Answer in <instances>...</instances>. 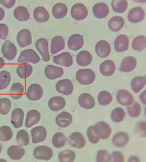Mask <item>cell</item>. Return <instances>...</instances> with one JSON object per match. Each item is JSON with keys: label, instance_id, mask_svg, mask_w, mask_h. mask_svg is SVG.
Listing matches in <instances>:
<instances>
[{"label": "cell", "instance_id": "cell-1", "mask_svg": "<svg viewBox=\"0 0 146 162\" xmlns=\"http://www.w3.org/2000/svg\"><path fill=\"white\" fill-rule=\"evenodd\" d=\"M95 78V72L89 69H79L76 74L77 81L83 85H89L92 83Z\"/></svg>", "mask_w": 146, "mask_h": 162}, {"label": "cell", "instance_id": "cell-2", "mask_svg": "<svg viewBox=\"0 0 146 162\" xmlns=\"http://www.w3.org/2000/svg\"><path fill=\"white\" fill-rule=\"evenodd\" d=\"M95 134L100 138L105 139L109 137L112 129L109 125L104 121H99L93 125Z\"/></svg>", "mask_w": 146, "mask_h": 162}, {"label": "cell", "instance_id": "cell-3", "mask_svg": "<svg viewBox=\"0 0 146 162\" xmlns=\"http://www.w3.org/2000/svg\"><path fill=\"white\" fill-rule=\"evenodd\" d=\"M40 61V58L38 54L33 50L29 49L22 51L20 54L17 61L19 63L26 61L36 64Z\"/></svg>", "mask_w": 146, "mask_h": 162}, {"label": "cell", "instance_id": "cell-4", "mask_svg": "<svg viewBox=\"0 0 146 162\" xmlns=\"http://www.w3.org/2000/svg\"><path fill=\"white\" fill-rule=\"evenodd\" d=\"M33 154L36 159L49 160L52 157L53 152L50 147L42 145L36 147L33 151Z\"/></svg>", "mask_w": 146, "mask_h": 162}, {"label": "cell", "instance_id": "cell-5", "mask_svg": "<svg viewBox=\"0 0 146 162\" xmlns=\"http://www.w3.org/2000/svg\"><path fill=\"white\" fill-rule=\"evenodd\" d=\"M88 11L86 6L82 3L74 4L71 10L72 17L77 20H81L85 19L87 17Z\"/></svg>", "mask_w": 146, "mask_h": 162}, {"label": "cell", "instance_id": "cell-6", "mask_svg": "<svg viewBox=\"0 0 146 162\" xmlns=\"http://www.w3.org/2000/svg\"><path fill=\"white\" fill-rule=\"evenodd\" d=\"M35 46L36 49L41 55L44 62H47L50 60L48 50V42L45 38H41L36 41Z\"/></svg>", "mask_w": 146, "mask_h": 162}, {"label": "cell", "instance_id": "cell-7", "mask_svg": "<svg viewBox=\"0 0 146 162\" xmlns=\"http://www.w3.org/2000/svg\"><path fill=\"white\" fill-rule=\"evenodd\" d=\"M43 94V89L38 84H31L28 87L26 92V96L32 101H37L40 99Z\"/></svg>", "mask_w": 146, "mask_h": 162}, {"label": "cell", "instance_id": "cell-8", "mask_svg": "<svg viewBox=\"0 0 146 162\" xmlns=\"http://www.w3.org/2000/svg\"><path fill=\"white\" fill-rule=\"evenodd\" d=\"M117 101L123 106H128L132 104L134 98L132 94L126 89H122L119 90L116 94Z\"/></svg>", "mask_w": 146, "mask_h": 162}, {"label": "cell", "instance_id": "cell-9", "mask_svg": "<svg viewBox=\"0 0 146 162\" xmlns=\"http://www.w3.org/2000/svg\"><path fill=\"white\" fill-rule=\"evenodd\" d=\"M2 52L3 55L7 60H11L15 57L17 49L13 43L8 40H6L2 46Z\"/></svg>", "mask_w": 146, "mask_h": 162}, {"label": "cell", "instance_id": "cell-10", "mask_svg": "<svg viewBox=\"0 0 146 162\" xmlns=\"http://www.w3.org/2000/svg\"><path fill=\"white\" fill-rule=\"evenodd\" d=\"M55 89L58 92L66 96L72 92L73 87L72 82L68 79L59 80L55 85Z\"/></svg>", "mask_w": 146, "mask_h": 162}, {"label": "cell", "instance_id": "cell-11", "mask_svg": "<svg viewBox=\"0 0 146 162\" xmlns=\"http://www.w3.org/2000/svg\"><path fill=\"white\" fill-rule=\"evenodd\" d=\"M145 12L140 6L135 7L131 9L127 15L128 21L132 23H138L141 21L144 18Z\"/></svg>", "mask_w": 146, "mask_h": 162}, {"label": "cell", "instance_id": "cell-12", "mask_svg": "<svg viewBox=\"0 0 146 162\" xmlns=\"http://www.w3.org/2000/svg\"><path fill=\"white\" fill-rule=\"evenodd\" d=\"M68 143L70 146L80 149L85 146L86 141L81 133L76 132L72 133L69 136Z\"/></svg>", "mask_w": 146, "mask_h": 162}, {"label": "cell", "instance_id": "cell-13", "mask_svg": "<svg viewBox=\"0 0 146 162\" xmlns=\"http://www.w3.org/2000/svg\"><path fill=\"white\" fill-rule=\"evenodd\" d=\"M64 73L62 68L49 65L44 70V74L46 77L51 80H54L62 76Z\"/></svg>", "mask_w": 146, "mask_h": 162}, {"label": "cell", "instance_id": "cell-14", "mask_svg": "<svg viewBox=\"0 0 146 162\" xmlns=\"http://www.w3.org/2000/svg\"><path fill=\"white\" fill-rule=\"evenodd\" d=\"M17 42L21 47H24L31 44L32 38L31 32L27 29L20 30L17 35Z\"/></svg>", "mask_w": 146, "mask_h": 162}, {"label": "cell", "instance_id": "cell-15", "mask_svg": "<svg viewBox=\"0 0 146 162\" xmlns=\"http://www.w3.org/2000/svg\"><path fill=\"white\" fill-rule=\"evenodd\" d=\"M53 62L55 64L66 67L71 66L73 63L72 56L69 52H63L54 56Z\"/></svg>", "mask_w": 146, "mask_h": 162}, {"label": "cell", "instance_id": "cell-16", "mask_svg": "<svg viewBox=\"0 0 146 162\" xmlns=\"http://www.w3.org/2000/svg\"><path fill=\"white\" fill-rule=\"evenodd\" d=\"M32 142L37 143L44 141L46 136V128L42 126L36 127L31 130Z\"/></svg>", "mask_w": 146, "mask_h": 162}, {"label": "cell", "instance_id": "cell-17", "mask_svg": "<svg viewBox=\"0 0 146 162\" xmlns=\"http://www.w3.org/2000/svg\"><path fill=\"white\" fill-rule=\"evenodd\" d=\"M95 50L97 55L100 57L105 58L110 54L111 47L107 41L100 40L96 43Z\"/></svg>", "mask_w": 146, "mask_h": 162}, {"label": "cell", "instance_id": "cell-18", "mask_svg": "<svg viewBox=\"0 0 146 162\" xmlns=\"http://www.w3.org/2000/svg\"><path fill=\"white\" fill-rule=\"evenodd\" d=\"M84 43L83 37L79 34H74L69 38L68 42V46L70 50L76 51L81 48Z\"/></svg>", "mask_w": 146, "mask_h": 162}, {"label": "cell", "instance_id": "cell-19", "mask_svg": "<svg viewBox=\"0 0 146 162\" xmlns=\"http://www.w3.org/2000/svg\"><path fill=\"white\" fill-rule=\"evenodd\" d=\"M92 11L93 15L96 18L102 19L107 16L109 10L108 6L106 3L100 2L93 6Z\"/></svg>", "mask_w": 146, "mask_h": 162}, {"label": "cell", "instance_id": "cell-20", "mask_svg": "<svg viewBox=\"0 0 146 162\" xmlns=\"http://www.w3.org/2000/svg\"><path fill=\"white\" fill-rule=\"evenodd\" d=\"M24 116V113L21 108H16L13 110L11 121L15 128H17L22 126Z\"/></svg>", "mask_w": 146, "mask_h": 162}, {"label": "cell", "instance_id": "cell-21", "mask_svg": "<svg viewBox=\"0 0 146 162\" xmlns=\"http://www.w3.org/2000/svg\"><path fill=\"white\" fill-rule=\"evenodd\" d=\"M78 102L80 106L85 109H92L95 106L94 98L88 93H84L81 94L78 98Z\"/></svg>", "mask_w": 146, "mask_h": 162}, {"label": "cell", "instance_id": "cell-22", "mask_svg": "<svg viewBox=\"0 0 146 162\" xmlns=\"http://www.w3.org/2000/svg\"><path fill=\"white\" fill-rule=\"evenodd\" d=\"M7 153L10 159L18 160L23 157L25 153V151L20 145H12L8 148Z\"/></svg>", "mask_w": 146, "mask_h": 162}, {"label": "cell", "instance_id": "cell-23", "mask_svg": "<svg viewBox=\"0 0 146 162\" xmlns=\"http://www.w3.org/2000/svg\"><path fill=\"white\" fill-rule=\"evenodd\" d=\"M129 139V137L127 133L124 132H119L114 135L112 142L115 146L122 147L128 143Z\"/></svg>", "mask_w": 146, "mask_h": 162}, {"label": "cell", "instance_id": "cell-24", "mask_svg": "<svg viewBox=\"0 0 146 162\" xmlns=\"http://www.w3.org/2000/svg\"><path fill=\"white\" fill-rule=\"evenodd\" d=\"M129 39L125 34H121L117 36L114 42V47L116 51L122 52L126 51L128 48Z\"/></svg>", "mask_w": 146, "mask_h": 162}, {"label": "cell", "instance_id": "cell-25", "mask_svg": "<svg viewBox=\"0 0 146 162\" xmlns=\"http://www.w3.org/2000/svg\"><path fill=\"white\" fill-rule=\"evenodd\" d=\"M66 101L62 97L55 96L50 99L48 106L50 109L53 111H57L62 110L65 107Z\"/></svg>", "mask_w": 146, "mask_h": 162}, {"label": "cell", "instance_id": "cell-26", "mask_svg": "<svg viewBox=\"0 0 146 162\" xmlns=\"http://www.w3.org/2000/svg\"><path fill=\"white\" fill-rule=\"evenodd\" d=\"M136 64L137 61L134 57L131 56L126 57L121 62L119 70L126 72L131 71L135 68Z\"/></svg>", "mask_w": 146, "mask_h": 162}, {"label": "cell", "instance_id": "cell-27", "mask_svg": "<svg viewBox=\"0 0 146 162\" xmlns=\"http://www.w3.org/2000/svg\"><path fill=\"white\" fill-rule=\"evenodd\" d=\"M41 119V115L36 110H31L27 113L25 122V126L30 128L37 124Z\"/></svg>", "mask_w": 146, "mask_h": 162}, {"label": "cell", "instance_id": "cell-28", "mask_svg": "<svg viewBox=\"0 0 146 162\" xmlns=\"http://www.w3.org/2000/svg\"><path fill=\"white\" fill-rule=\"evenodd\" d=\"M55 121L56 124L62 128H65L70 125L72 121V116L69 113L62 112L56 116Z\"/></svg>", "mask_w": 146, "mask_h": 162}, {"label": "cell", "instance_id": "cell-29", "mask_svg": "<svg viewBox=\"0 0 146 162\" xmlns=\"http://www.w3.org/2000/svg\"><path fill=\"white\" fill-rule=\"evenodd\" d=\"M115 65L114 61L111 60H107L102 62L99 67L101 73L104 76H109L114 73Z\"/></svg>", "mask_w": 146, "mask_h": 162}, {"label": "cell", "instance_id": "cell-30", "mask_svg": "<svg viewBox=\"0 0 146 162\" xmlns=\"http://www.w3.org/2000/svg\"><path fill=\"white\" fill-rule=\"evenodd\" d=\"M33 16L35 20L38 23L46 22L50 16L46 9L42 6H38L35 8L33 11Z\"/></svg>", "mask_w": 146, "mask_h": 162}, {"label": "cell", "instance_id": "cell-31", "mask_svg": "<svg viewBox=\"0 0 146 162\" xmlns=\"http://www.w3.org/2000/svg\"><path fill=\"white\" fill-rule=\"evenodd\" d=\"M64 47V40L62 36H56L52 38L51 44V52L52 54L59 52Z\"/></svg>", "mask_w": 146, "mask_h": 162}, {"label": "cell", "instance_id": "cell-32", "mask_svg": "<svg viewBox=\"0 0 146 162\" xmlns=\"http://www.w3.org/2000/svg\"><path fill=\"white\" fill-rule=\"evenodd\" d=\"M92 60L91 54L87 51L83 50L77 54L76 61L80 66H85L89 65L91 63Z\"/></svg>", "mask_w": 146, "mask_h": 162}, {"label": "cell", "instance_id": "cell-33", "mask_svg": "<svg viewBox=\"0 0 146 162\" xmlns=\"http://www.w3.org/2000/svg\"><path fill=\"white\" fill-rule=\"evenodd\" d=\"M33 70L32 65L25 62L18 65L16 70V72L20 78L25 79L28 78L31 75Z\"/></svg>", "mask_w": 146, "mask_h": 162}, {"label": "cell", "instance_id": "cell-34", "mask_svg": "<svg viewBox=\"0 0 146 162\" xmlns=\"http://www.w3.org/2000/svg\"><path fill=\"white\" fill-rule=\"evenodd\" d=\"M67 7L62 2H58L53 7L52 13L53 16L57 19H61L65 17L67 15Z\"/></svg>", "mask_w": 146, "mask_h": 162}, {"label": "cell", "instance_id": "cell-35", "mask_svg": "<svg viewBox=\"0 0 146 162\" xmlns=\"http://www.w3.org/2000/svg\"><path fill=\"white\" fill-rule=\"evenodd\" d=\"M124 20L121 16H115L111 18L108 22L109 29L114 32L119 31L123 26Z\"/></svg>", "mask_w": 146, "mask_h": 162}, {"label": "cell", "instance_id": "cell-36", "mask_svg": "<svg viewBox=\"0 0 146 162\" xmlns=\"http://www.w3.org/2000/svg\"><path fill=\"white\" fill-rule=\"evenodd\" d=\"M146 77L137 76L134 78L131 82V87L133 91L136 93L139 92L144 87L146 83Z\"/></svg>", "mask_w": 146, "mask_h": 162}, {"label": "cell", "instance_id": "cell-37", "mask_svg": "<svg viewBox=\"0 0 146 162\" xmlns=\"http://www.w3.org/2000/svg\"><path fill=\"white\" fill-rule=\"evenodd\" d=\"M13 15L16 20L20 22L28 20L30 16L27 9L22 6L16 7L14 11Z\"/></svg>", "mask_w": 146, "mask_h": 162}, {"label": "cell", "instance_id": "cell-38", "mask_svg": "<svg viewBox=\"0 0 146 162\" xmlns=\"http://www.w3.org/2000/svg\"><path fill=\"white\" fill-rule=\"evenodd\" d=\"M24 91L23 85L19 82H16L12 85L10 90L9 94L13 99L18 100L21 97Z\"/></svg>", "mask_w": 146, "mask_h": 162}, {"label": "cell", "instance_id": "cell-39", "mask_svg": "<svg viewBox=\"0 0 146 162\" xmlns=\"http://www.w3.org/2000/svg\"><path fill=\"white\" fill-rule=\"evenodd\" d=\"M146 46V38L143 35H139L135 37L132 43V48L137 51H143L145 48Z\"/></svg>", "mask_w": 146, "mask_h": 162}, {"label": "cell", "instance_id": "cell-40", "mask_svg": "<svg viewBox=\"0 0 146 162\" xmlns=\"http://www.w3.org/2000/svg\"><path fill=\"white\" fill-rule=\"evenodd\" d=\"M67 140V137L64 134L58 132L55 133L53 136L52 142L54 147L59 148L64 146Z\"/></svg>", "mask_w": 146, "mask_h": 162}, {"label": "cell", "instance_id": "cell-41", "mask_svg": "<svg viewBox=\"0 0 146 162\" xmlns=\"http://www.w3.org/2000/svg\"><path fill=\"white\" fill-rule=\"evenodd\" d=\"M76 156L74 151L66 149L60 152L58 155V160L61 162H72L74 161Z\"/></svg>", "mask_w": 146, "mask_h": 162}, {"label": "cell", "instance_id": "cell-42", "mask_svg": "<svg viewBox=\"0 0 146 162\" xmlns=\"http://www.w3.org/2000/svg\"><path fill=\"white\" fill-rule=\"evenodd\" d=\"M113 11L117 13H122L126 11L128 6L126 0H113L111 4Z\"/></svg>", "mask_w": 146, "mask_h": 162}, {"label": "cell", "instance_id": "cell-43", "mask_svg": "<svg viewBox=\"0 0 146 162\" xmlns=\"http://www.w3.org/2000/svg\"><path fill=\"white\" fill-rule=\"evenodd\" d=\"M17 144L21 146H25L29 142V137L28 133L24 129L19 131L16 135Z\"/></svg>", "mask_w": 146, "mask_h": 162}, {"label": "cell", "instance_id": "cell-44", "mask_svg": "<svg viewBox=\"0 0 146 162\" xmlns=\"http://www.w3.org/2000/svg\"><path fill=\"white\" fill-rule=\"evenodd\" d=\"M99 103L102 106H106L109 104L113 100V97L108 91L103 90L100 92L98 96Z\"/></svg>", "mask_w": 146, "mask_h": 162}, {"label": "cell", "instance_id": "cell-45", "mask_svg": "<svg viewBox=\"0 0 146 162\" xmlns=\"http://www.w3.org/2000/svg\"><path fill=\"white\" fill-rule=\"evenodd\" d=\"M125 115V112L123 108L117 107L112 111L111 117L114 122L118 123L123 120Z\"/></svg>", "mask_w": 146, "mask_h": 162}, {"label": "cell", "instance_id": "cell-46", "mask_svg": "<svg viewBox=\"0 0 146 162\" xmlns=\"http://www.w3.org/2000/svg\"><path fill=\"white\" fill-rule=\"evenodd\" d=\"M13 134V132L9 126L4 125L0 127V141H8L12 138Z\"/></svg>", "mask_w": 146, "mask_h": 162}, {"label": "cell", "instance_id": "cell-47", "mask_svg": "<svg viewBox=\"0 0 146 162\" xmlns=\"http://www.w3.org/2000/svg\"><path fill=\"white\" fill-rule=\"evenodd\" d=\"M11 75L7 71L3 70L0 72V90L6 88L11 81Z\"/></svg>", "mask_w": 146, "mask_h": 162}, {"label": "cell", "instance_id": "cell-48", "mask_svg": "<svg viewBox=\"0 0 146 162\" xmlns=\"http://www.w3.org/2000/svg\"><path fill=\"white\" fill-rule=\"evenodd\" d=\"M11 107L10 100L6 97L0 99V114L6 115L9 113Z\"/></svg>", "mask_w": 146, "mask_h": 162}, {"label": "cell", "instance_id": "cell-49", "mask_svg": "<svg viewBox=\"0 0 146 162\" xmlns=\"http://www.w3.org/2000/svg\"><path fill=\"white\" fill-rule=\"evenodd\" d=\"M127 109L129 115L131 117L139 116L141 112V107L137 102H135L131 106H128Z\"/></svg>", "mask_w": 146, "mask_h": 162}, {"label": "cell", "instance_id": "cell-50", "mask_svg": "<svg viewBox=\"0 0 146 162\" xmlns=\"http://www.w3.org/2000/svg\"><path fill=\"white\" fill-rule=\"evenodd\" d=\"M111 160V155L107 150H101L98 151L96 157L97 162H110Z\"/></svg>", "mask_w": 146, "mask_h": 162}, {"label": "cell", "instance_id": "cell-51", "mask_svg": "<svg viewBox=\"0 0 146 162\" xmlns=\"http://www.w3.org/2000/svg\"><path fill=\"white\" fill-rule=\"evenodd\" d=\"M87 134L90 141L92 143H96L100 138L94 133L93 125L89 127L87 130Z\"/></svg>", "mask_w": 146, "mask_h": 162}, {"label": "cell", "instance_id": "cell-52", "mask_svg": "<svg viewBox=\"0 0 146 162\" xmlns=\"http://www.w3.org/2000/svg\"><path fill=\"white\" fill-rule=\"evenodd\" d=\"M111 158L113 162H124V159L123 154L119 151H113L112 154Z\"/></svg>", "mask_w": 146, "mask_h": 162}, {"label": "cell", "instance_id": "cell-53", "mask_svg": "<svg viewBox=\"0 0 146 162\" xmlns=\"http://www.w3.org/2000/svg\"><path fill=\"white\" fill-rule=\"evenodd\" d=\"M8 33V28L4 24H0V39H5Z\"/></svg>", "mask_w": 146, "mask_h": 162}, {"label": "cell", "instance_id": "cell-54", "mask_svg": "<svg viewBox=\"0 0 146 162\" xmlns=\"http://www.w3.org/2000/svg\"><path fill=\"white\" fill-rule=\"evenodd\" d=\"M15 0H0V3L7 8L12 7L15 5Z\"/></svg>", "mask_w": 146, "mask_h": 162}, {"label": "cell", "instance_id": "cell-55", "mask_svg": "<svg viewBox=\"0 0 146 162\" xmlns=\"http://www.w3.org/2000/svg\"><path fill=\"white\" fill-rule=\"evenodd\" d=\"M140 99L143 103L146 104V91H144L140 95Z\"/></svg>", "mask_w": 146, "mask_h": 162}, {"label": "cell", "instance_id": "cell-56", "mask_svg": "<svg viewBox=\"0 0 146 162\" xmlns=\"http://www.w3.org/2000/svg\"><path fill=\"white\" fill-rule=\"evenodd\" d=\"M5 13L4 10L0 7V21L2 20L4 18Z\"/></svg>", "mask_w": 146, "mask_h": 162}, {"label": "cell", "instance_id": "cell-57", "mask_svg": "<svg viewBox=\"0 0 146 162\" xmlns=\"http://www.w3.org/2000/svg\"><path fill=\"white\" fill-rule=\"evenodd\" d=\"M4 65V61L2 58L0 57V69L2 68Z\"/></svg>", "mask_w": 146, "mask_h": 162}, {"label": "cell", "instance_id": "cell-58", "mask_svg": "<svg viewBox=\"0 0 146 162\" xmlns=\"http://www.w3.org/2000/svg\"><path fill=\"white\" fill-rule=\"evenodd\" d=\"M135 160V161H138L137 160H139V158H137V157L135 156H131L129 159V161H134Z\"/></svg>", "mask_w": 146, "mask_h": 162}, {"label": "cell", "instance_id": "cell-59", "mask_svg": "<svg viewBox=\"0 0 146 162\" xmlns=\"http://www.w3.org/2000/svg\"><path fill=\"white\" fill-rule=\"evenodd\" d=\"M2 149V146L0 143V153L1 152V151Z\"/></svg>", "mask_w": 146, "mask_h": 162}]
</instances>
